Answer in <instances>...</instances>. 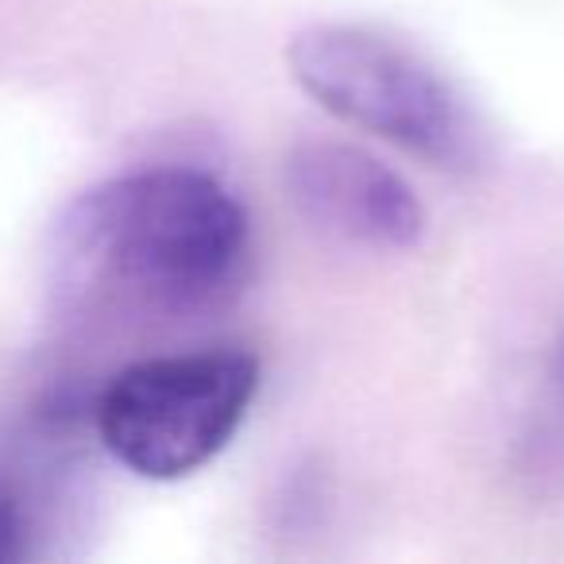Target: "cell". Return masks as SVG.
Wrapping results in <instances>:
<instances>
[{"instance_id": "obj_4", "label": "cell", "mask_w": 564, "mask_h": 564, "mask_svg": "<svg viewBox=\"0 0 564 564\" xmlns=\"http://www.w3.org/2000/svg\"><path fill=\"white\" fill-rule=\"evenodd\" d=\"M282 189L310 228L352 248L394 256L425 240L417 189L379 155L345 140H302L286 151Z\"/></svg>"}, {"instance_id": "obj_5", "label": "cell", "mask_w": 564, "mask_h": 564, "mask_svg": "<svg viewBox=\"0 0 564 564\" xmlns=\"http://www.w3.org/2000/svg\"><path fill=\"white\" fill-rule=\"evenodd\" d=\"M514 476L530 499L564 502V329L549 348L538 394L518 430Z\"/></svg>"}, {"instance_id": "obj_2", "label": "cell", "mask_w": 564, "mask_h": 564, "mask_svg": "<svg viewBox=\"0 0 564 564\" xmlns=\"http://www.w3.org/2000/svg\"><path fill=\"white\" fill-rule=\"evenodd\" d=\"M286 66L325 112L437 171L468 174L487 163L491 140L464 89L422 51L364 24L302 28Z\"/></svg>"}, {"instance_id": "obj_1", "label": "cell", "mask_w": 564, "mask_h": 564, "mask_svg": "<svg viewBox=\"0 0 564 564\" xmlns=\"http://www.w3.org/2000/svg\"><path fill=\"white\" fill-rule=\"evenodd\" d=\"M58 286L74 302L155 317L220 310L248 279L251 220L197 166H143L86 189L58 220Z\"/></svg>"}, {"instance_id": "obj_6", "label": "cell", "mask_w": 564, "mask_h": 564, "mask_svg": "<svg viewBox=\"0 0 564 564\" xmlns=\"http://www.w3.org/2000/svg\"><path fill=\"white\" fill-rule=\"evenodd\" d=\"M28 553V518L17 499L0 495V564L20 561Z\"/></svg>"}, {"instance_id": "obj_3", "label": "cell", "mask_w": 564, "mask_h": 564, "mask_svg": "<svg viewBox=\"0 0 564 564\" xmlns=\"http://www.w3.org/2000/svg\"><path fill=\"white\" fill-rule=\"evenodd\" d=\"M259 394V360L243 348H194L128 364L97 394V437L132 476L171 484L213 464Z\"/></svg>"}]
</instances>
